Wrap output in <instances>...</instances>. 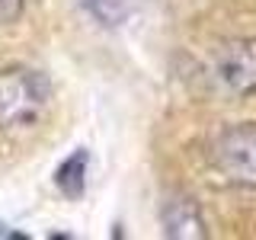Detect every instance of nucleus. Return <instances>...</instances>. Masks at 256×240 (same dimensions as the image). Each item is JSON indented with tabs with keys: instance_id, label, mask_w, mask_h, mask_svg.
<instances>
[{
	"instance_id": "2",
	"label": "nucleus",
	"mask_w": 256,
	"mask_h": 240,
	"mask_svg": "<svg viewBox=\"0 0 256 240\" xmlns=\"http://www.w3.org/2000/svg\"><path fill=\"white\" fill-rule=\"evenodd\" d=\"M212 164L228 182L256 189V125H234L221 132L212 148Z\"/></svg>"
},
{
	"instance_id": "6",
	"label": "nucleus",
	"mask_w": 256,
	"mask_h": 240,
	"mask_svg": "<svg viewBox=\"0 0 256 240\" xmlns=\"http://www.w3.org/2000/svg\"><path fill=\"white\" fill-rule=\"evenodd\" d=\"M80 4H84L102 26H116V22H122V16H125L118 0H80Z\"/></svg>"
},
{
	"instance_id": "4",
	"label": "nucleus",
	"mask_w": 256,
	"mask_h": 240,
	"mask_svg": "<svg viewBox=\"0 0 256 240\" xmlns=\"http://www.w3.org/2000/svg\"><path fill=\"white\" fill-rule=\"evenodd\" d=\"M164 230L166 237H180V240H196V237H205V224H202V214H198L196 202L182 196H173L164 202Z\"/></svg>"
},
{
	"instance_id": "3",
	"label": "nucleus",
	"mask_w": 256,
	"mask_h": 240,
	"mask_svg": "<svg viewBox=\"0 0 256 240\" xmlns=\"http://www.w3.org/2000/svg\"><path fill=\"white\" fill-rule=\"evenodd\" d=\"M214 80L234 96L256 93V38H234L214 54Z\"/></svg>"
},
{
	"instance_id": "1",
	"label": "nucleus",
	"mask_w": 256,
	"mask_h": 240,
	"mask_svg": "<svg viewBox=\"0 0 256 240\" xmlns=\"http://www.w3.org/2000/svg\"><path fill=\"white\" fill-rule=\"evenodd\" d=\"M48 84L42 74L26 68L0 70V128L26 125L45 109Z\"/></svg>"
},
{
	"instance_id": "5",
	"label": "nucleus",
	"mask_w": 256,
	"mask_h": 240,
	"mask_svg": "<svg viewBox=\"0 0 256 240\" xmlns=\"http://www.w3.org/2000/svg\"><path fill=\"white\" fill-rule=\"evenodd\" d=\"M86 164H90L86 150H77V154H70L58 166V189L68 198H80V196H84V189H86Z\"/></svg>"
},
{
	"instance_id": "7",
	"label": "nucleus",
	"mask_w": 256,
	"mask_h": 240,
	"mask_svg": "<svg viewBox=\"0 0 256 240\" xmlns=\"http://www.w3.org/2000/svg\"><path fill=\"white\" fill-rule=\"evenodd\" d=\"M20 10H22V0H0V26L13 22L20 16Z\"/></svg>"
}]
</instances>
